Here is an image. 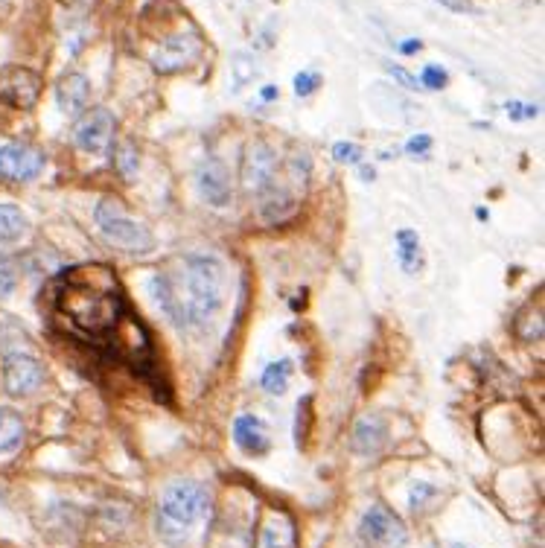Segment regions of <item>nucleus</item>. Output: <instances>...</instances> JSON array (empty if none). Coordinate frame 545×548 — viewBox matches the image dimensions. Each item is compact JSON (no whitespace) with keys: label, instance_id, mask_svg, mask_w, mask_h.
Instances as JSON below:
<instances>
[{"label":"nucleus","instance_id":"nucleus-20","mask_svg":"<svg viewBox=\"0 0 545 548\" xmlns=\"http://www.w3.org/2000/svg\"><path fill=\"white\" fill-rule=\"evenodd\" d=\"M27 234V216L18 205H0V242H15Z\"/></svg>","mask_w":545,"mask_h":548},{"label":"nucleus","instance_id":"nucleus-29","mask_svg":"<svg viewBox=\"0 0 545 548\" xmlns=\"http://www.w3.org/2000/svg\"><path fill=\"white\" fill-rule=\"evenodd\" d=\"M429 149H432V137L429 135L411 137L409 143H406V152H409V155H417V158H426Z\"/></svg>","mask_w":545,"mask_h":548},{"label":"nucleus","instance_id":"nucleus-33","mask_svg":"<svg viewBox=\"0 0 545 548\" xmlns=\"http://www.w3.org/2000/svg\"><path fill=\"white\" fill-rule=\"evenodd\" d=\"M274 97H277V88H274V85H266V88H263V100H274Z\"/></svg>","mask_w":545,"mask_h":548},{"label":"nucleus","instance_id":"nucleus-11","mask_svg":"<svg viewBox=\"0 0 545 548\" xmlns=\"http://www.w3.org/2000/svg\"><path fill=\"white\" fill-rule=\"evenodd\" d=\"M73 137H76V146H79L82 152H88V155H103L105 149L111 146V140H114V117H111V111L94 108L91 114H85V117L79 120Z\"/></svg>","mask_w":545,"mask_h":548},{"label":"nucleus","instance_id":"nucleus-32","mask_svg":"<svg viewBox=\"0 0 545 548\" xmlns=\"http://www.w3.org/2000/svg\"><path fill=\"white\" fill-rule=\"evenodd\" d=\"M420 47H423V44H420L417 38H409V41H403V44H400V50H403V53H417Z\"/></svg>","mask_w":545,"mask_h":548},{"label":"nucleus","instance_id":"nucleus-16","mask_svg":"<svg viewBox=\"0 0 545 548\" xmlns=\"http://www.w3.org/2000/svg\"><path fill=\"white\" fill-rule=\"evenodd\" d=\"M295 546V525L286 516H272L260 534H257V548H292Z\"/></svg>","mask_w":545,"mask_h":548},{"label":"nucleus","instance_id":"nucleus-10","mask_svg":"<svg viewBox=\"0 0 545 548\" xmlns=\"http://www.w3.org/2000/svg\"><path fill=\"white\" fill-rule=\"evenodd\" d=\"M44 170V155L27 143L0 146V178L3 181H33Z\"/></svg>","mask_w":545,"mask_h":548},{"label":"nucleus","instance_id":"nucleus-30","mask_svg":"<svg viewBox=\"0 0 545 548\" xmlns=\"http://www.w3.org/2000/svg\"><path fill=\"white\" fill-rule=\"evenodd\" d=\"M505 111L511 114L513 120H531V117H537V105L508 103V105H505Z\"/></svg>","mask_w":545,"mask_h":548},{"label":"nucleus","instance_id":"nucleus-18","mask_svg":"<svg viewBox=\"0 0 545 548\" xmlns=\"http://www.w3.org/2000/svg\"><path fill=\"white\" fill-rule=\"evenodd\" d=\"M298 210V199L295 196H289L286 190H274L269 187L266 193H263V202H260V216L266 219V222H286L292 213Z\"/></svg>","mask_w":545,"mask_h":548},{"label":"nucleus","instance_id":"nucleus-5","mask_svg":"<svg viewBox=\"0 0 545 548\" xmlns=\"http://www.w3.org/2000/svg\"><path fill=\"white\" fill-rule=\"evenodd\" d=\"M359 537L368 548H406L409 546V528L394 511L385 505H371L362 522H359Z\"/></svg>","mask_w":545,"mask_h":548},{"label":"nucleus","instance_id":"nucleus-15","mask_svg":"<svg viewBox=\"0 0 545 548\" xmlns=\"http://www.w3.org/2000/svg\"><path fill=\"white\" fill-rule=\"evenodd\" d=\"M385 441H388V426H385V420L376 417V414L362 417V420L356 423V429H353V449H356L359 455H376V452L385 446Z\"/></svg>","mask_w":545,"mask_h":548},{"label":"nucleus","instance_id":"nucleus-31","mask_svg":"<svg viewBox=\"0 0 545 548\" xmlns=\"http://www.w3.org/2000/svg\"><path fill=\"white\" fill-rule=\"evenodd\" d=\"M391 76L403 85V88H409V91H417V79L414 76H409L403 68H391Z\"/></svg>","mask_w":545,"mask_h":548},{"label":"nucleus","instance_id":"nucleus-4","mask_svg":"<svg viewBox=\"0 0 545 548\" xmlns=\"http://www.w3.org/2000/svg\"><path fill=\"white\" fill-rule=\"evenodd\" d=\"M94 216H97L100 234H103L108 245H114V248H120L126 254H149L155 248L152 231L143 222L132 219L120 199L105 196L103 202L97 205Z\"/></svg>","mask_w":545,"mask_h":548},{"label":"nucleus","instance_id":"nucleus-28","mask_svg":"<svg viewBox=\"0 0 545 548\" xmlns=\"http://www.w3.org/2000/svg\"><path fill=\"white\" fill-rule=\"evenodd\" d=\"M318 85H321V76L312 73V70H304V73L295 76V94H298V97H309Z\"/></svg>","mask_w":545,"mask_h":548},{"label":"nucleus","instance_id":"nucleus-26","mask_svg":"<svg viewBox=\"0 0 545 548\" xmlns=\"http://www.w3.org/2000/svg\"><path fill=\"white\" fill-rule=\"evenodd\" d=\"M333 158H336L339 164H359V161H362V146L341 140V143L333 146Z\"/></svg>","mask_w":545,"mask_h":548},{"label":"nucleus","instance_id":"nucleus-14","mask_svg":"<svg viewBox=\"0 0 545 548\" xmlns=\"http://www.w3.org/2000/svg\"><path fill=\"white\" fill-rule=\"evenodd\" d=\"M88 100H91V82L82 73H68V76L59 79V85H56V103L62 108V114H68V117L82 114Z\"/></svg>","mask_w":545,"mask_h":548},{"label":"nucleus","instance_id":"nucleus-27","mask_svg":"<svg viewBox=\"0 0 545 548\" xmlns=\"http://www.w3.org/2000/svg\"><path fill=\"white\" fill-rule=\"evenodd\" d=\"M15 283H18V274H15V266H12V263H9L6 257H0V298L12 295Z\"/></svg>","mask_w":545,"mask_h":548},{"label":"nucleus","instance_id":"nucleus-13","mask_svg":"<svg viewBox=\"0 0 545 548\" xmlns=\"http://www.w3.org/2000/svg\"><path fill=\"white\" fill-rule=\"evenodd\" d=\"M234 444L245 452V455H266L272 446V435L269 426L254 417V414H239L234 420Z\"/></svg>","mask_w":545,"mask_h":548},{"label":"nucleus","instance_id":"nucleus-8","mask_svg":"<svg viewBox=\"0 0 545 548\" xmlns=\"http://www.w3.org/2000/svg\"><path fill=\"white\" fill-rule=\"evenodd\" d=\"M44 385V368L30 353H9L3 359V388L12 397H30Z\"/></svg>","mask_w":545,"mask_h":548},{"label":"nucleus","instance_id":"nucleus-34","mask_svg":"<svg viewBox=\"0 0 545 548\" xmlns=\"http://www.w3.org/2000/svg\"><path fill=\"white\" fill-rule=\"evenodd\" d=\"M446 548H473V546H464V543H452V546H446Z\"/></svg>","mask_w":545,"mask_h":548},{"label":"nucleus","instance_id":"nucleus-7","mask_svg":"<svg viewBox=\"0 0 545 548\" xmlns=\"http://www.w3.org/2000/svg\"><path fill=\"white\" fill-rule=\"evenodd\" d=\"M41 94V76L21 65H6L0 68V100L12 108H33Z\"/></svg>","mask_w":545,"mask_h":548},{"label":"nucleus","instance_id":"nucleus-9","mask_svg":"<svg viewBox=\"0 0 545 548\" xmlns=\"http://www.w3.org/2000/svg\"><path fill=\"white\" fill-rule=\"evenodd\" d=\"M202 53V41L196 33H175L152 53V68L158 73H178L190 68Z\"/></svg>","mask_w":545,"mask_h":548},{"label":"nucleus","instance_id":"nucleus-24","mask_svg":"<svg viewBox=\"0 0 545 548\" xmlns=\"http://www.w3.org/2000/svg\"><path fill=\"white\" fill-rule=\"evenodd\" d=\"M435 496H438V490H435L432 484L417 481V484L411 487V496H409L411 511H414V514H417V511H423V508H426V502H429V499H435Z\"/></svg>","mask_w":545,"mask_h":548},{"label":"nucleus","instance_id":"nucleus-21","mask_svg":"<svg viewBox=\"0 0 545 548\" xmlns=\"http://www.w3.org/2000/svg\"><path fill=\"white\" fill-rule=\"evenodd\" d=\"M289 377H292V362L289 359H280V362H272L266 371H263V388L269 394H286L289 388Z\"/></svg>","mask_w":545,"mask_h":548},{"label":"nucleus","instance_id":"nucleus-23","mask_svg":"<svg viewBox=\"0 0 545 548\" xmlns=\"http://www.w3.org/2000/svg\"><path fill=\"white\" fill-rule=\"evenodd\" d=\"M114 167L120 170L123 178H135L137 175V152L132 143H120L114 149Z\"/></svg>","mask_w":545,"mask_h":548},{"label":"nucleus","instance_id":"nucleus-19","mask_svg":"<svg viewBox=\"0 0 545 548\" xmlns=\"http://www.w3.org/2000/svg\"><path fill=\"white\" fill-rule=\"evenodd\" d=\"M24 438H27V426H24L21 414L15 409L0 406V455L15 452L18 446L24 444Z\"/></svg>","mask_w":545,"mask_h":548},{"label":"nucleus","instance_id":"nucleus-3","mask_svg":"<svg viewBox=\"0 0 545 548\" xmlns=\"http://www.w3.org/2000/svg\"><path fill=\"white\" fill-rule=\"evenodd\" d=\"M207 514H210V490L205 484L193 479L172 481L164 487L158 502V531L172 546L187 543Z\"/></svg>","mask_w":545,"mask_h":548},{"label":"nucleus","instance_id":"nucleus-22","mask_svg":"<svg viewBox=\"0 0 545 548\" xmlns=\"http://www.w3.org/2000/svg\"><path fill=\"white\" fill-rule=\"evenodd\" d=\"M231 73H234V85L242 88V85H248L251 79H257V59L254 56H248V53H237L234 59H231Z\"/></svg>","mask_w":545,"mask_h":548},{"label":"nucleus","instance_id":"nucleus-17","mask_svg":"<svg viewBox=\"0 0 545 548\" xmlns=\"http://www.w3.org/2000/svg\"><path fill=\"white\" fill-rule=\"evenodd\" d=\"M397 260H400V266H403V272L406 274H420L423 272V266H426V260H423V245H420V237L409 231V228H403V231H397Z\"/></svg>","mask_w":545,"mask_h":548},{"label":"nucleus","instance_id":"nucleus-6","mask_svg":"<svg viewBox=\"0 0 545 548\" xmlns=\"http://www.w3.org/2000/svg\"><path fill=\"white\" fill-rule=\"evenodd\" d=\"M277 181V152L269 143L257 140L245 149V161H242V184L248 193L263 196L269 187Z\"/></svg>","mask_w":545,"mask_h":548},{"label":"nucleus","instance_id":"nucleus-25","mask_svg":"<svg viewBox=\"0 0 545 548\" xmlns=\"http://www.w3.org/2000/svg\"><path fill=\"white\" fill-rule=\"evenodd\" d=\"M446 82H449V73L438 68V65H429V68H423V73H420V85L429 88V91H441V88H446Z\"/></svg>","mask_w":545,"mask_h":548},{"label":"nucleus","instance_id":"nucleus-2","mask_svg":"<svg viewBox=\"0 0 545 548\" xmlns=\"http://www.w3.org/2000/svg\"><path fill=\"white\" fill-rule=\"evenodd\" d=\"M225 269L210 254L178 257L170 269L152 277V292L161 309L181 330H205L222 307Z\"/></svg>","mask_w":545,"mask_h":548},{"label":"nucleus","instance_id":"nucleus-12","mask_svg":"<svg viewBox=\"0 0 545 548\" xmlns=\"http://www.w3.org/2000/svg\"><path fill=\"white\" fill-rule=\"evenodd\" d=\"M196 181H199V193H202L207 205L225 207L231 202V175H228V167L219 158H205L199 164Z\"/></svg>","mask_w":545,"mask_h":548},{"label":"nucleus","instance_id":"nucleus-1","mask_svg":"<svg viewBox=\"0 0 545 548\" xmlns=\"http://www.w3.org/2000/svg\"><path fill=\"white\" fill-rule=\"evenodd\" d=\"M53 315L70 339L114 350L126 321V295L114 269L85 263L62 274L53 292Z\"/></svg>","mask_w":545,"mask_h":548}]
</instances>
